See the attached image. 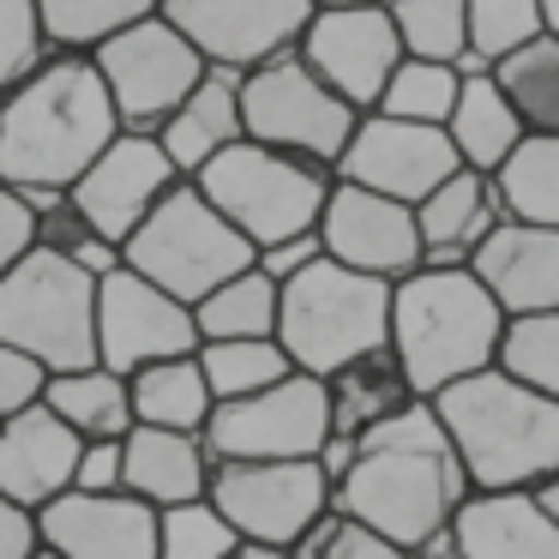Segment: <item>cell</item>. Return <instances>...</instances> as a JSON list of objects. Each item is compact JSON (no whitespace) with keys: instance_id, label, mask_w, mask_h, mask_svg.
Masks as SVG:
<instances>
[{"instance_id":"obj_6","label":"cell","mask_w":559,"mask_h":559,"mask_svg":"<svg viewBox=\"0 0 559 559\" xmlns=\"http://www.w3.org/2000/svg\"><path fill=\"white\" fill-rule=\"evenodd\" d=\"M193 181L259 253V247H271V241L319 229V211H325V193H331L337 175H331V163H313V157H301V151L265 145V139H235V145H223Z\"/></svg>"},{"instance_id":"obj_36","label":"cell","mask_w":559,"mask_h":559,"mask_svg":"<svg viewBox=\"0 0 559 559\" xmlns=\"http://www.w3.org/2000/svg\"><path fill=\"white\" fill-rule=\"evenodd\" d=\"M25 205H31V217H37V247H49V253L85 265L91 277H103V271L121 265V247L103 241V235L85 223V211H79L67 193H43V187H31Z\"/></svg>"},{"instance_id":"obj_29","label":"cell","mask_w":559,"mask_h":559,"mask_svg":"<svg viewBox=\"0 0 559 559\" xmlns=\"http://www.w3.org/2000/svg\"><path fill=\"white\" fill-rule=\"evenodd\" d=\"M43 403L73 427L79 439H121L133 427V397H127V373L103 361L67 367V373H49L43 385Z\"/></svg>"},{"instance_id":"obj_5","label":"cell","mask_w":559,"mask_h":559,"mask_svg":"<svg viewBox=\"0 0 559 559\" xmlns=\"http://www.w3.org/2000/svg\"><path fill=\"white\" fill-rule=\"evenodd\" d=\"M277 343L289 349V361L301 373L325 379L331 367L391 343V283L319 253L307 271H295L283 283Z\"/></svg>"},{"instance_id":"obj_1","label":"cell","mask_w":559,"mask_h":559,"mask_svg":"<svg viewBox=\"0 0 559 559\" xmlns=\"http://www.w3.org/2000/svg\"><path fill=\"white\" fill-rule=\"evenodd\" d=\"M463 499H469V475L427 397L355 433V457L331 487V506L385 530L397 547H421L439 530H451Z\"/></svg>"},{"instance_id":"obj_9","label":"cell","mask_w":559,"mask_h":559,"mask_svg":"<svg viewBox=\"0 0 559 559\" xmlns=\"http://www.w3.org/2000/svg\"><path fill=\"white\" fill-rule=\"evenodd\" d=\"M355 121H361V109L343 103L337 91L301 61V49H283V55H271V61H259L241 73L247 139L301 151V157H313V163H337L343 145H349V133H355Z\"/></svg>"},{"instance_id":"obj_38","label":"cell","mask_w":559,"mask_h":559,"mask_svg":"<svg viewBox=\"0 0 559 559\" xmlns=\"http://www.w3.org/2000/svg\"><path fill=\"white\" fill-rule=\"evenodd\" d=\"M385 7L397 19L403 55L451 61V67L469 55V0H385Z\"/></svg>"},{"instance_id":"obj_15","label":"cell","mask_w":559,"mask_h":559,"mask_svg":"<svg viewBox=\"0 0 559 559\" xmlns=\"http://www.w3.org/2000/svg\"><path fill=\"white\" fill-rule=\"evenodd\" d=\"M337 181H355V187H373L385 199H427L445 175H457V145L445 139V127H427V121H397V115H379V109H361L343 157L331 163Z\"/></svg>"},{"instance_id":"obj_48","label":"cell","mask_w":559,"mask_h":559,"mask_svg":"<svg viewBox=\"0 0 559 559\" xmlns=\"http://www.w3.org/2000/svg\"><path fill=\"white\" fill-rule=\"evenodd\" d=\"M409 559H463V547L451 542V530H439L433 542H421V547H409Z\"/></svg>"},{"instance_id":"obj_4","label":"cell","mask_w":559,"mask_h":559,"mask_svg":"<svg viewBox=\"0 0 559 559\" xmlns=\"http://www.w3.org/2000/svg\"><path fill=\"white\" fill-rule=\"evenodd\" d=\"M427 403L457 445L469 487H535L559 475V397L530 391L506 367H481Z\"/></svg>"},{"instance_id":"obj_46","label":"cell","mask_w":559,"mask_h":559,"mask_svg":"<svg viewBox=\"0 0 559 559\" xmlns=\"http://www.w3.org/2000/svg\"><path fill=\"white\" fill-rule=\"evenodd\" d=\"M319 253H325V247H319V229H307V235H289V241H271V247H259V253H253V265L265 271V277L289 283L295 271H307Z\"/></svg>"},{"instance_id":"obj_35","label":"cell","mask_w":559,"mask_h":559,"mask_svg":"<svg viewBox=\"0 0 559 559\" xmlns=\"http://www.w3.org/2000/svg\"><path fill=\"white\" fill-rule=\"evenodd\" d=\"M163 0H37V19H43V37L49 49H97L103 37L127 31L133 19H151Z\"/></svg>"},{"instance_id":"obj_49","label":"cell","mask_w":559,"mask_h":559,"mask_svg":"<svg viewBox=\"0 0 559 559\" xmlns=\"http://www.w3.org/2000/svg\"><path fill=\"white\" fill-rule=\"evenodd\" d=\"M530 493H535V506H542L547 518H554V530H559V475H547V481H535Z\"/></svg>"},{"instance_id":"obj_37","label":"cell","mask_w":559,"mask_h":559,"mask_svg":"<svg viewBox=\"0 0 559 559\" xmlns=\"http://www.w3.org/2000/svg\"><path fill=\"white\" fill-rule=\"evenodd\" d=\"M493 367H506L542 397H559V307L554 313H506Z\"/></svg>"},{"instance_id":"obj_41","label":"cell","mask_w":559,"mask_h":559,"mask_svg":"<svg viewBox=\"0 0 559 559\" xmlns=\"http://www.w3.org/2000/svg\"><path fill=\"white\" fill-rule=\"evenodd\" d=\"M542 31V0H469V55L487 67Z\"/></svg>"},{"instance_id":"obj_30","label":"cell","mask_w":559,"mask_h":559,"mask_svg":"<svg viewBox=\"0 0 559 559\" xmlns=\"http://www.w3.org/2000/svg\"><path fill=\"white\" fill-rule=\"evenodd\" d=\"M277 301H283V283L265 277L259 265H241L205 289L193 301V325L199 343L205 337H277Z\"/></svg>"},{"instance_id":"obj_43","label":"cell","mask_w":559,"mask_h":559,"mask_svg":"<svg viewBox=\"0 0 559 559\" xmlns=\"http://www.w3.org/2000/svg\"><path fill=\"white\" fill-rule=\"evenodd\" d=\"M43 385H49V367H43L37 355L13 349V343H0V415H13V409H25V403H37Z\"/></svg>"},{"instance_id":"obj_14","label":"cell","mask_w":559,"mask_h":559,"mask_svg":"<svg viewBox=\"0 0 559 559\" xmlns=\"http://www.w3.org/2000/svg\"><path fill=\"white\" fill-rule=\"evenodd\" d=\"M199 349L193 307L139 277L133 265H115L97 277V361L115 373H139L145 361Z\"/></svg>"},{"instance_id":"obj_47","label":"cell","mask_w":559,"mask_h":559,"mask_svg":"<svg viewBox=\"0 0 559 559\" xmlns=\"http://www.w3.org/2000/svg\"><path fill=\"white\" fill-rule=\"evenodd\" d=\"M31 554H37V511L0 493V559H31Z\"/></svg>"},{"instance_id":"obj_28","label":"cell","mask_w":559,"mask_h":559,"mask_svg":"<svg viewBox=\"0 0 559 559\" xmlns=\"http://www.w3.org/2000/svg\"><path fill=\"white\" fill-rule=\"evenodd\" d=\"M127 397H133V421L187 427V433H205L211 409H217L205 367H199V349L163 355V361H145L139 373H127Z\"/></svg>"},{"instance_id":"obj_27","label":"cell","mask_w":559,"mask_h":559,"mask_svg":"<svg viewBox=\"0 0 559 559\" xmlns=\"http://www.w3.org/2000/svg\"><path fill=\"white\" fill-rule=\"evenodd\" d=\"M445 139L457 145L463 169H481V175H493L499 163L518 151L523 121L506 103V91H499L493 67H487V73H463L457 103H451V115H445Z\"/></svg>"},{"instance_id":"obj_26","label":"cell","mask_w":559,"mask_h":559,"mask_svg":"<svg viewBox=\"0 0 559 559\" xmlns=\"http://www.w3.org/2000/svg\"><path fill=\"white\" fill-rule=\"evenodd\" d=\"M403 403H415V385L403 373V361L391 355V343L355 355V361L325 373V409H331V433H367L385 415H397Z\"/></svg>"},{"instance_id":"obj_31","label":"cell","mask_w":559,"mask_h":559,"mask_svg":"<svg viewBox=\"0 0 559 559\" xmlns=\"http://www.w3.org/2000/svg\"><path fill=\"white\" fill-rule=\"evenodd\" d=\"M493 79L506 91V103L518 109L523 133H559V37L535 31L530 43L499 55Z\"/></svg>"},{"instance_id":"obj_19","label":"cell","mask_w":559,"mask_h":559,"mask_svg":"<svg viewBox=\"0 0 559 559\" xmlns=\"http://www.w3.org/2000/svg\"><path fill=\"white\" fill-rule=\"evenodd\" d=\"M157 518L151 499L127 493H85L67 487L37 511V542L61 559H157Z\"/></svg>"},{"instance_id":"obj_13","label":"cell","mask_w":559,"mask_h":559,"mask_svg":"<svg viewBox=\"0 0 559 559\" xmlns=\"http://www.w3.org/2000/svg\"><path fill=\"white\" fill-rule=\"evenodd\" d=\"M301 61L355 109H373L391 67L403 61V37L385 0H355V7H313L301 31Z\"/></svg>"},{"instance_id":"obj_8","label":"cell","mask_w":559,"mask_h":559,"mask_svg":"<svg viewBox=\"0 0 559 559\" xmlns=\"http://www.w3.org/2000/svg\"><path fill=\"white\" fill-rule=\"evenodd\" d=\"M121 265H133L139 277H151L157 289H169L175 301L193 307L199 295L217 289L229 271L253 265V241L199 193L193 175H181V181L145 211V223L121 241Z\"/></svg>"},{"instance_id":"obj_10","label":"cell","mask_w":559,"mask_h":559,"mask_svg":"<svg viewBox=\"0 0 559 559\" xmlns=\"http://www.w3.org/2000/svg\"><path fill=\"white\" fill-rule=\"evenodd\" d=\"M205 499L241 542L295 547L331 511V475L319 457H223L211 463Z\"/></svg>"},{"instance_id":"obj_34","label":"cell","mask_w":559,"mask_h":559,"mask_svg":"<svg viewBox=\"0 0 559 559\" xmlns=\"http://www.w3.org/2000/svg\"><path fill=\"white\" fill-rule=\"evenodd\" d=\"M463 73L451 61H421V55H403L391 67L385 91H379L373 109L379 115H397V121H427V127H445L451 103H457Z\"/></svg>"},{"instance_id":"obj_3","label":"cell","mask_w":559,"mask_h":559,"mask_svg":"<svg viewBox=\"0 0 559 559\" xmlns=\"http://www.w3.org/2000/svg\"><path fill=\"white\" fill-rule=\"evenodd\" d=\"M499 331L506 307L469 265H415L403 283H391V355L403 361L415 397L493 367Z\"/></svg>"},{"instance_id":"obj_39","label":"cell","mask_w":559,"mask_h":559,"mask_svg":"<svg viewBox=\"0 0 559 559\" xmlns=\"http://www.w3.org/2000/svg\"><path fill=\"white\" fill-rule=\"evenodd\" d=\"M241 535L235 523L211 506L205 493L181 499V506H163L157 518V559H235Z\"/></svg>"},{"instance_id":"obj_42","label":"cell","mask_w":559,"mask_h":559,"mask_svg":"<svg viewBox=\"0 0 559 559\" xmlns=\"http://www.w3.org/2000/svg\"><path fill=\"white\" fill-rule=\"evenodd\" d=\"M43 55H49V37H43L37 0H0V97L37 67Z\"/></svg>"},{"instance_id":"obj_17","label":"cell","mask_w":559,"mask_h":559,"mask_svg":"<svg viewBox=\"0 0 559 559\" xmlns=\"http://www.w3.org/2000/svg\"><path fill=\"white\" fill-rule=\"evenodd\" d=\"M175 181H181V169L169 163L163 139L157 133H127V127H121V133L97 151V163L67 187V199L85 211V223L103 235V241L121 247L127 235L145 223V211L157 205Z\"/></svg>"},{"instance_id":"obj_52","label":"cell","mask_w":559,"mask_h":559,"mask_svg":"<svg viewBox=\"0 0 559 559\" xmlns=\"http://www.w3.org/2000/svg\"><path fill=\"white\" fill-rule=\"evenodd\" d=\"M31 559H61V554H55V547H43V542H37V554H31Z\"/></svg>"},{"instance_id":"obj_40","label":"cell","mask_w":559,"mask_h":559,"mask_svg":"<svg viewBox=\"0 0 559 559\" xmlns=\"http://www.w3.org/2000/svg\"><path fill=\"white\" fill-rule=\"evenodd\" d=\"M295 559H409V547H397L385 530L361 523L355 511L331 506L325 518L295 542Z\"/></svg>"},{"instance_id":"obj_2","label":"cell","mask_w":559,"mask_h":559,"mask_svg":"<svg viewBox=\"0 0 559 559\" xmlns=\"http://www.w3.org/2000/svg\"><path fill=\"white\" fill-rule=\"evenodd\" d=\"M121 133L97 61L85 49H49L0 97V181L31 193H67Z\"/></svg>"},{"instance_id":"obj_44","label":"cell","mask_w":559,"mask_h":559,"mask_svg":"<svg viewBox=\"0 0 559 559\" xmlns=\"http://www.w3.org/2000/svg\"><path fill=\"white\" fill-rule=\"evenodd\" d=\"M73 487H85V493H115V487H121V439H85V445H79Z\"/></svg>"},{"instance_id":"obj_25","label":"cell","mask_w":559,"mask_h":559,"mask_svg":"<svg viewBox=\"0 0 559 559\" xmlns=\"http://www.w3.org/2000/svg\"><path fill=\"white\" fill-rule=\"evenodd\" d=\"M157 139H163V151H169V163L181 175H199L223 145L247 139V127H241V73L205 67V79L181 97V109L157 127Z\"/></svg>"},{"instance_id":"obj_51","label":"cell","mask_w":559,"mask_h":559,"mask_svg":"<svg viewBox=\"0 0 559 559\" xmlns=\"http://www.w3.org/2000/svg\"><path fill=\"white\" fill-rule=\"evenodd\" d=\"M542 31H547V37H559V0H542Z\"/></svg>"},{"instance_id":"obj_20","label":"cell","mask_w":559,"mask_h":559,"mask_svg":"<svg viewBox=\"0 0 559 559\" xmlns=\"http://www.w3.org/2000/svg\"><path fill=\"white\" fill-rule=\"evenodd\" d=\"M79 445L85 439L49 409V403H25V409L0 415V493L25 511H43L55 493L73 487Z\"/></svg>"},{"instance_id":"obj_45","label":"cell","mask_w":559,"mask_h":559,"mask_svg":"<svg viewBox=\"0 0 559 559\" xmlns=\"http://www.w3.org/2000/svg\"><path fill=\"white\" fill-rule=\"evenodd\" d=\"M37 241V217H31V205H25V193L19 187H7L0 181V271L13 265L25 247Z\"/></svg>"},{"instance_id":"obj_18","label":"cell","mask_w":559,"mask_h":559,"mask_svg":"<svg viewBox=\"0 0 559 559\" xmlns=\"http://www.w3.org/2000/svg\"><path fill=\"white\" fill-rule=\"evenodd\" d=\"M319 247H325V259H337V265L403 283L421 265L415 205L385 199V193H373V187H355V181H331L325 211H319Z\"/></svg>"},{"instance_id":"obj_21","label":"cell","mask_w":559,"mask_h":559,"mask_svg":"<svg viewBox=\"0 0 559 559\" xmlns=\"http://www.w3.org/2000/svg\"><path fill=\"white\" fill-rule=\"evenodd\" d=\"M506 313H554L559 307V229L554 223H499L469 259Z\"/></svg>"},{"instance_id":"obj_50","label":"cell","mask_w":559,"mask_h":559,"mask_svg":"<svg viewBox=\"0 0 559 559\" xmlns=\"http://www.w3.org/2000/svg\"><path fill=\"white\" fill-rule=\"evenodd\" d=\"M235 559H295V547H259V542H241Z\"/></svg>"},{"instance_id":"obj_23","label":"cell","mask_w":559,"mask_h":559,"mask_svg":"<svg viewBox=\"0 0 559 559\" xmlns=\"http://www.w3.org/2000/svg\"><path fill=\"white\" fill-rule=\"evenodd\" d=\"M506 223V199H499L493 175L457 169L415 199V235H421V265H469L481 241Z\"/></svg>"},{"instance_id":"obj_11","label":"cell","mask_w":559,"mask_h":559,"mask_svg":"<svg viewBox=\"0 0 559 559\" xmlns=\"http://www.w3.org/2000/svg\"><path fill=\"white\" fill-rule=\"evenodd\" d=\"M91 61H97L103 85H109V103H115L127 133H157L211 67L163 13L133 19L127 31L103 37L91 49Z\"/></svg>"},{"instance_id":"obj_32","label":"cell","mask_w":559,"mask_h":559,"mask_svg":"<svg viewBox=\"0 0 559 559\" xmlns=\"http://www.w3.org/2000/svg\"><path fill=\"white\" fill-rule=\"evenodd\" d=\"M511 223H554L559 229V133H523L518 151L493 169Z\"/></svg>"},{"instance_id":"obj_24","label":"cell","mask_w":559,"mask_h":559,"mask_svg":"<svg viewBox=\"0 0 559 559\" xmlns=\"http://www.w3.org/2000/svg\"><path fill=\"white\" fill-rule=\"evenodd\" d=\"M211 481V451L205 433H187V427H151L133 421L121 433V487L151 506H181V499H199Z\"/></svg>"},{"instance_id":"obj_7","label":"cell","mask_w":559,"mask_h":559,"mask_svg":"<svg viewBox=\"0 0 559 559\" xmlns=\"http://www.w3.org/2000/svg\"><path fill=\"white\" fill-rule=\"evenodd\" d=\"M0 343L37 355L49 373L97 361V277L31 241L0 271Z\"/></svg>"},{"instance_id":"obj_16","label":"cell","mask_w":559,"mask_h":559,"mask_svg":"<svg viewBox=\"0 0 559 559\" xmlns=\"http://www.w3.org/2000/svg\"><path fill=\"white\" fill-rule=\"evenodd\" d=\"M211 67H247L271 61V55L295 49L313 19V0H163L157 7Z\"/></svg>"},{"instance_id":"obj_12","label":"cell","mask_w":559,"mask_h":559,"mask_svg":"<svg viewBox=\"0 0 559 559\" xmlns=\"http://www.w3.org/2000/svg\"><path fill=\"white\" fill-rule=\"evenodd\" d=\"M331 439V409H325V379L319 373H283L277 385L223 397L205 421V451L211 463L223 457H319Z\"/></svg>"},{"instance_id":"obj_33","label":"cell","mask_w":559,"mask_h":559,"mask_svg":"<svg viewBox=\"0 0 559 559\" xmlns=\"http://www.w3.org/2000/svg\"><path fill=\"white\" fill-rule=\"evenodd\" d=\"M199 367H205L211 397H247V391L277 385L283 373H295L289 349L277 337H205L199 343Z\"/></svg>"},{"instance_id":"obj_22","label":"cell","mask_w":559,"mask_h":559,"mask_svg":"<svg viewBox=\"0 0 559 559\" xmlns=\"http://www.w3.org/2000/svg\"><path fill=\"white\" fill-rule=\"evenodd\" d=\"M463 559H559V530L530 487H469L451 518Z\"/></svg>"},{"instance_id":"obj_53","label":"cell","mask_w":559,"mask_h":559,"mask_svg":"<svg viewBox=\"0 0 559 559\" xmlns=\"http://www.w3.org/2000/svg\"><path fill=\"white\" fill-rule=\"evenodd\" d=\"M313 7H355V0H313Z\"/></svg>"}]
</instances>
